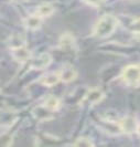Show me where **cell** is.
Returning <instances> with one entry per match:
<instances>
[{"label": "cell", "mask_w": 140, "mask_h": 147, "mask_svg": "<svg viewBox=\"0 0 140 147\" xmlns=\"http://www.w3.org/2000/svg\"><path fill=\"white\" fill-rule=\"evenodd\" d=\"M104 97H105V93L100 88H90V90H88L86 92V94L84 95L83 100H82V103L85 104V105L93 106V105H96L99 102H102Z\"/></svg>", "instance_id": "3"}, {"label": "cell", "mask_w": 140, "mask_h": 147, "mask_svg": "<svg viewBox=\"0 0 140 147\" xmlns=\"http://www.w3.org/2000/svg\"><path fill=\"white\" fill-rule=\"evenodd\" d=\"M102 128L105 133L109 135H119L121 134V127L119 122H114L111 119H103L102 121Z\"/></svg>", "instance_id": "8"}, {"label": "cell", "mask_w": 140, "mask_h": 147, "mask_svg": "<svg viewBox=\"0 0 140 147\" xmlns=\"http://www.w3.org/2000/svg\"><path fill=\"white\" fill-rule=\"evenodd\" d=\"M121 80L126 85L131 88H139L140 86V66L137 64H130L126 66L123 70Z\"/></svg>", "instance_id": "2"}, {"label": "cell", "mask_w": 140, "mask_h": 147, "mask_svg": "<svg viewBox=\"0 0 140 147\" xmlns=\"http://www.w3.org/2000/svg\"><path fill=\"white\" fill-rule=\"evenodd\" d=\"M60 48L63 50H71L75 47V39L71 33H64L60 38Z\"/></svg>", "instance_id": "12"}, {"label": "cell", "mask_w": 140, "mask_h": 147, "mask_svg": "<svg viewBox=\"0 0 140 147\" xmlns=\"http://www.w3.org/2000/svg\"><path fill=\"white\" fill-rule=\"evenodd\" d=\"M73 146H78V147H90L94 146V143L92 140L87 138V137H80L73 143Z\"/></svg>", "instance_id": "16"}, {"label": "cell", "mask_w": 140, "mask_h": 147, "mask_svg": "<svg viewBox=\"0 0 140 147\" xmlns=\"http://www.w3.org/2000/svg\"><path fill=\"white\" fill-rule=\"evenodd\" d=\"M53 114H54V111L50 110L44 104L38 105L32 110L33 117L40 122H45V121H49V119L53 118Z\"/></svg>", "instance_id": "5"}, {"label": "cell", "mask_w": 140, "mask_h": 147, "mask_svg": "<svg viewBox=\"0 0 140 147\" xmlns=\"http://www.w3.org/2000/svg\"><path fill=\"white\" fill-rule=\"evenodd\" d=\"M128 29L130 30L131 32H135V33H140V18L139 19H135L128 26Z\"/></svg>", "instance_id": "18"}, {"label": "cell", "mask_w": 140, "mask_h": 147, "mask_svg": "<svg viewBox=\"0 0 140 147\" xmlns=\"http://www.w3.org/2000/svg\"><path fill=\"white\" fill-rule=\"evenodd\" d=\"M23 26L28 30L36 31V30L41 28V26H42V18L40 16H38L37 13L30 15L23 20Z\"/></svg>", "instance_id": "9"}, {"label": "cell", "mask_w": 140, "mask_h": 147, "mask_svg": "<svg viewBox=\"0 0 140 147\" xmlns=\"http://www.w3.org/2000/svg\"><path fill=\"white\" fill-rule=\"evenodd\" d=\"M52 63V55L48 52L41 53L30 59V66L33 70H44Z\"/></svg>", "instance_id": "4"}, {"label": "cell", "mask_w": 140, "mask_h": 147, "mask_svg": "<svg viewBox=\"0 0 140 147\" xmlns=\"http://www.w3.org/2000/svg\"><path fill=\"white\" fill-rule=\"evenodd\" d=\"M120 127L123 133H133L137 131V123L136 119L133 117H125L120 122Z\"/></svg>", "instance_id": "11"}, {"label": "cell", "mask_w": 140, "mask_h": 147, "mask_svg": "<svg viewBox=\"0 0 140 147\" xmlns=\"http://www.w3.org/2000/svg\"><path fill=\"white\" fill-rule=\"evenodd\" d=\"M12 135L9 133H2L0 134V146H11L12 145Z\"/></svg>", "instance_id": "17"}, {"label": "cell", "mask_w": 140, "mask_h": 147, "mask_svg": "<svg viewBox=\"0 0 140 147\" xmlns=\"http://www.w3.org/2000/svg\"><path fill=\"white\" fill-rule=\"evenodd\" d=\"M53 12H54V7L52 6L51 3H46V2L40 5V6L37 8V11H36V13H37L38 16H40L42 19L52 16Z\"/></svg>", "instance_id": "14"}, {"label": "cell", "mask_w": 140, "mask_h": 147, "mask_svg": "<svg viewBox=\"0 0 140 147\" xmlns=\"http://www.w3.org/2000/svg\"><path fill=\"white\" fill-rule=\"evenodd\" d=\"M11 1H13V2H17V3H22V2H25L27 0H11Z\"/></svg>", "instance_id": "20"}, {"label": "cell", "mask_w": 140, "mask_h": 147, "mask_svg": "<svg viewBox=\"0 0 140 147\" xmlns=\"http://www.w3.org/2000/svg\"><path fill=\"white\" fill-rule=\"evenodd\" d=\"M118 23H119V20L115 16H103L98 21L96 22L95 27L93 29V36H95L96 38H99V39L109 37L116 30Z\"/></svg>", "instance_id": "1"}, {"label": "cell", "mask_w": 140, "mask_h": 147, "mask_svg": "<svg viewBox=\"0 0 140 147\" xmlns=\"http://www.w3.org/2000/svg\"><path fill=\"white\" fill-rule=\"evenodd\" d=\"M11 54L15 61H17L18 63H25L31 59V52L27 48V45L11 49Z\"/></svg>", "instance_id": "6"}, {"label": "cell", "mask_w": 140, "mask_h": 147, "mask_svg": "<svg viewBox=\"0 0 140 147\" xmlns=\"http://www.w3.org/2000/svg\"><path fill=\"white\" fill-rule=\"evenodd\" d=\"M61 81L60 79V74L59 72H50V73H46L44 75H42L40 78L39 82L44 85V86H48V88H51V86H54L56 85L59 82Z\"/></svg>", "instance_id": "10"}, {"label": "cell", "mask_w": 140, "mask_h": 147, "mask_svg": "<svg viewBox=\"0 0 140 147\" xmlns=\"http://www.w3.org/2000/svg\"><path fill=\"white\" fill-rule=\"evenodd\" d=\"M84 1H85L87 5L92 6V7H95V8L100 7L104 2V0H84Z\"/></svg>", "instance_id": "19"}, {"label": "cell", "mask_w": 140, "mask_h": 147, "mask_svg": "<svg viewBox=\"0 0 140 147\" xmlns=\"http://www.w3.org/2000/svg\"><path fill=\"white\" fill-rule=\"evenodd\" d=\"M8 45H9L10 49H15V48H18V47L25 45V39H24L23 36L19 34V33H13L8 39Z\"/></svg>", "instance_id": "13"}, {"label": "cell", "mask_w": 140, "mask_h": 147, "mask_svg": "<svg viewBox=\"0 0 140 147\" xmlns=\"http://www.w3.org/2000/svg\"><path fill=\"white\" fill-rule=\"evenodd\" d=\"M59 74L61 81L64 82V83H70V82L74 81L77 78V71L71 64H65L60 70Z\"/></svg>", "instance_id": "7"}, {"label": "cell", "mask_w": 140, "mask_h": 147, "mask_svg": "<svg viewBox=\"0 0 140 147\" xmlns=\"http://www.w3.org/2000/svg\"><path fill=\"white\" fill-rule=\"evenodd\" d=\"M43 104H44L45 106H48L50 110L54 111V112L58 111L61 107V101H60V98L54 95L48 96L45 98V101L43 102Z\"/></svg>", "instance_id": "15"}, {"label": "cell", "mask_w": 140, "mask_h": 147, "mask_svg": "<svg viewBox=\"0 0 140 147\" xmlns=\"http://www.w3.org/2000/svg\"><path fill=\"white\" fill-rule=\"evenodd\" d=\"M0 93H1V90H0Z\"/></svg>", "instance_id": "21"}]
</instances>
